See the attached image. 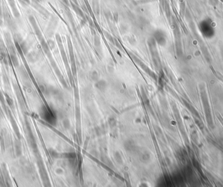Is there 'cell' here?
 I'll return each mask as SVG.
<instances>
[{
    "instance_id": "1",
    "label": "cell",
    "mask_w": 223,
    "mask_h": 187,
    "mask_svg": "<svg viewBox=\"0 0 223 187\" xmlns=\"http://www.w3.org/2000/svg\"><path fill=\"white\" fill-rule=\"evenodd\" d=\"M31 5L33 6V7L34 9L37 10V11H38L39 13H40V14L42 15L44 17V18H48L49 13L43 7V6H41L40 5H39V3L36 2V1L31 2Z\"/></svg>"
},
{
    "instance_id": "2",
    "label": "cell",
    "mask_w": 223,
    "mask_h": 187,
    "mask_svg": "<svg viewBox=\"0 0 223 187\" xmlns=\"http://www.w3.org/2000/svg\"><path fill=\"white\" fill-rule=\"evenodd\" d=\"M7 2L9 3L10 7H11V11H12L13 15H14V16H15L16 18H20V13L18 11V8H17L15 0H7Z\"/></svg>"
},
{
    "instance_id": "3",
    "label": "cell",
    "mask_w": 223,
    "mask_h": 187,
    "mask_svg": "<svg viewBox=\"0 0 223 187\" xmlns=\"http://www.w3.org/2000/svg\"><path fill=\"white\" fill-rule=\"evenodd\" d=\"M3 18H4L6 24L9 27V28H15V26H16L15 22H14V20L12 19L11 16L9 15L8 13H5L4 14H3Z\"/></svg>"
},
{
    "instance_id": "4",
    "label": "cell",
    "mask_w": 223,
    "mask_h": 187,
    "mask_svg": "<svg viewBox=\"0 0 223 187\" xmlns=\"http://www.w3.org/2000/svg\"><path fill=\"white\" fill-rule=\"evenodd\" d=\"M3 10H2V7H1V1L0 0V26H1L3 24Z\"/></svg>"
},
{
    "instance_id": "5",
    "label": "cell",
    "mask_w": 223,
    "mask_h": 187,
    "mask_svg": "<svg viewBox=\"0 0 223 187\" xmlns=\"http://www.w3.org/2000/svg\"><path fill=\"white\" fill-rule=\"evenodd\" d=\"M19 1L21 2L24 5H29L31 4V1L30 0H19Z\"/></svg>"
},
{
    "instance_id": "6",
    "label": "cell",
    "mask_w": 223,
    "mask_h": 187,
    "mask_svg": "<svg viewBox=\"0 0 223 187\" xmlns=\"http://www.w3.org/2000/svg\"><path fill=\"white\" fill-rule=\"evenodd\" d=\"M62 1L64 2V3H67H67H68V1H67V0H62Z\"/></svg>"
},
{
    "instance_id": "7",
    "label": "cell",
    "mask_w": 223,
    "mask_h": 187,
    "mask_svg": "<svg viewBox=\"0 0 223 187\" xmlns=\"http://www.w3.org/2000/svg\"><path fill=\"white\" fill-rule=\"evenodd\" d=\"M36 1H40V0H36Z\"/></svg>"
}]
</instances>
